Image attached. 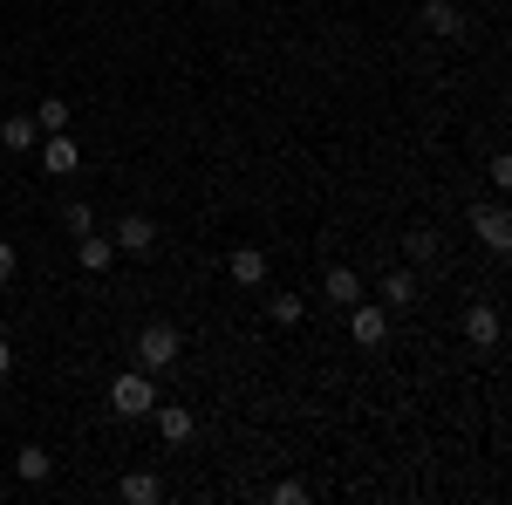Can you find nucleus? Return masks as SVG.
I'll list each match as a JSON object with an SVG mask.
<instances>
[{
    "label": "nucleus",
    "instance_id": "obj_1",
    "mask_svg": "<svg viewBox=\"0 0 512 505\" xmlns=\"http://www.w3.org/2000/svg\"><path fill=\"white\" fill-rule=\"evenodd\" d=\"M110 410H117V417H144V410H158V389H151V376H144V369L117 376V383H110Z\"/></svg>",
    "mask_w": 512,
    "mask_h": 505
},
{
    "label": "nucleus",
    "instance_id": "obj_2",
    "mask_svg": "<svg viewBox=\"0 0 512 505\" xmlns=\"http://www.w3.org/2000/svg\"><path fill=\"white\" fill-rule=\"evenodd\" d=\"M137 355H144V369H171V362H178V328L151 321V328H144V342H137Z\"/></svg>",
    "mask_w": 512,
    "mask_h": 505
},
{
    "label": "nucleus",
    "instance_id": "obj_3",
    "mask_svg": "<svg viewBox=\"0 0 512 505\" xmlns=\"http://www.w3.org/2000/svg\"><path fill=\"white\" fill-rule=\"evenodd\" d=\"M349 335L362 342V349H376V342L390 335V321H383V308H362V301H355V308H349Z\"/></svg>",
    "mask_w": 512,
    "mask_h": 505
},
{
    "label": "nucleus",
    "instance_id": "obj_4",
    "mask_svg": "<svg viewBox=\"0 0 512 505\" xmlns=\"http://www.w3.org/2000/svg\"><path fill=\"white\" fill-rule=\"evenodd\" d=\"M472 226H478V239H485L492 253H506V246H512V219L499 212V205H485V212H472Z\"/></svg>",
    "mask_w": 512,
    "mask_h": 505
},
{
    "label": "nucleus",
    "instance_id": "obj_5",
    "mask_svg": "<svg viewBox=\"0 0 512 505\" xmlns=\"http://www.w3.org/2000/svg\"><path fill=\"white\" fill-rule=\"evenodd\" d=\"M117 246H123V253H151V246H158V226H151V219H123Z\"/></svg>",
    "mask_w": 512,
    "mask_h": 505
},
{
    "label": "nucleus",
    "instance_id": "obj_6",
    "mask_svg": "<svg viewBox=\"0 0 512 505\" xmlns=\"http://www.w3.org/2000/svg\"><path fill=\"white\" fill-rule=\"evenodd\" d=\"M233 280L239 287H260V280H267V253H260V246H239L233 253Z\"/></svg>",
    "mask_w": 512,
    "mask_h": 505
},
{
    "label": "nucleus",
    "instance_id": "obj_7",
    "mask_svg": "<svg viewBox=\"0 0 512 505\" xmlns=\"http://www.w3.org/2000/svg\"><path fill=\"white\" fill-rule=\"evenodd\" d=\"M41 164H48L55 178H69V171H76V164H82V151H76V144H69V137H48V151H41Z\"/></svg>",
    "mask_w": 512,
    "mask_h": 505
},
{
    "label": "nucleus",
    "instance_id": "obj_8",
    "mask_svg": "<svg viewBox=\"0 0 512 505\" xmlns=\"http://www.w3.org/2000/svg\"><path fill=\"white\" fill-rule=\"evenodd\" d=\"M110 253H117V246H110V239H96V233H82V246H76L82 273H103V267H110Z\"/></svg>",
    "mask_w": 512,
    "mask_h": 505
},
{
    "label": "nucleus",
    "instance_id": "obj_9",
    "mask_svg": "<svg viewBox=\"0 0 512 505\" xmlns=\"http://www.w3.org/2000/svg\"><path fill=\"white\" fill-rule=\"evenodd\" d=\"M328 301H335V308H355V301H362V280H355L349 267H335L328 273Z\"/></svg>",
    "mask_w": 512,
    "mask_h": 505
},
{
    "label": "nucleus",
    "instance_id": "obj_10",
    "mask_svg": "<svg viewBox=\"0 0 512 505\" xmlns=\"http://www.w3.org/2000/svg\"><path fill=\"white\" fill-rule=\"evenodd\" d=\"M465 335H472L478 349H492V342H499V314H492V308H472V314H465Z\"/></svg>",
    "mask_w": 512,
    "mask_h": 505
},
{
    "label": "nucleus",
    "instance_id": "obj_11",
    "mask_svg": "<svg viewBox=\"0 0 512 505\" xmlns=\"http://www.w3.org/2000/svg\"><path fill=\"white\" fill-rule=\"evenodd\" d=\"M0 144H7V151H28V144H35V117H7L0 123Z\"/></svg>",
    "mask_w": 512,
    "mask_h": 505
},
{
    "label": "nucleus",
    "instance_id": "obj_12",
    "mask_svg": "<svg viewBox=\"0 0 512 505\" xmlns=\"http://www.w3.org/2000/svg\"><path fill=\"white\" fill-rule=\"evenodd\" d=\"M424 28H431V35H458V7H451V0H431V7H424Z\"/></svg>",
    "mask_w": 512,
    "mask_h": 505
},
{
    "label": "nucleus",
    "instance_id": "obj_13",
    "mask_svg": "<svg viewBox=\"0 0 512 505\" xmlns=\"http://www.w3.org/2000/svg\"><path fill=\"white\" fill-rule=\"evenodd\" d=\"M158 430L171 437V444H185V437H192V410H178V403H171V410H158Z\"/></svg>",
    "mask_w": 512,
    "mask_h": 505
},
{
    "label": "nucleus",
    "instance_id": "obj_14",
    "mask_svg": "<svg viewBox=\"0 0 512 505\" xmlns=\"http://www.w3.org/2000/svg\"><path fill=\"white\" fill-rule=\"evenodd\" d=\"M123 499H130V505H151V499H158V478H151V471H130V478H123Z\"/></svg>",
    "mask_w": 512,
    "mask_h": 505
},
{
    "label": "nucleus",
    "instance_id": "obj_15",
    "mask_svg": "<svg viewBox=\"0 0 512 505\" xmlns=\"http://www.w3.org/2000/svg\"><path fill=\"white\" fill-rule=\"evenodd\" d=\"M14 471H21L28 485H41V478H48V451H41V444H28V451L14 458Z\"/></svg>",
    "mask_w": 512,
    "mask_h": 505
},
{
    "label": "nucleus",
    "instance_id": "obj_16",
    "mask_svg": "<svg viewBox=\"0 0 512 505\" xmlns=\"http://www.w3.org/2000/svg\"><path fill=\"white\" fill-rule=\"evenodd\" d=\"M383 294H390L396 308H410V301H417V280H410V273H390V280H383Z\"/></svg>",
    "mask_w": 512,
    "mask_h": 505
},
{
    "label": "nucleus",
    "instance_id": "obj_17",
    "mask_svg": "<svg viewBox=\"0 0 512 505\" xmlns=\"http://www.w3.org/2000/svg\"><path fill=\"white\" fill-rule=\"evenodd\" d=\"M35 123H41V130H62V123H69V103H41Z\"/></svg>",
    "mask_w": 512,
    "mask_h": 505
},
{
    "label": "nucleus",
    "instance_id": "obj_18",
    "mask_svg": "<svg viewBox=\"0 0 512 505\" xmlns=\"http://www.w3.org/2000/svg\"><path fill=\"white\" fill-rule=\"evenodd\" d=\"M274 321H301V294H274Z\"/></svg>",
    "mask_w": 512,
    "mask_h": 505
},
{
    "label": "nucleus",
    "instance_id": "obj_19",
    "mask_svg": "<svg viewBox=\"0 0 512 505\" xmlns=\"http://www.w3.org/2000/svg\"><path fill=\"white\" fill-rule=\"evenodd\" d=\"M7 273H14V246L0 239V280H7Z\"/></svg>",
    "mask_w": 512,
    "mask_h": 505
},
{
    "label": "nucleus",
    "instance_id": "obj_20",
    "mask_svg": "<svg viewBox=\"0 0 512 505\" xmlns=\"http://www.w3.org/2000/svg\"><path fill=\"white\" fill-rule=\"evenodd\" d=\"M7 369H14V349H7V342H0V376H7Z\"/></svg>",
    "mask_w": 512,
    "mask_h": 505
},
{
    "label": "nucleus",
    "instance_id": "obj_21",
    "mask_svg": "<svg viewBox=\"0 0 512 505\" xmlns=\"http://www.w3.org/2000/svg\"><path fill=\"white\" fill-rule=\"evenodd\" d=\"M219 7H226V0H219Z\"/></svg>",
    "mask_w": 512,
    "mask_h": 505
}]
</instances>
